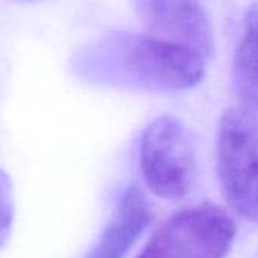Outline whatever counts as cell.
<instances>
[{
	"label": "cell",
	"instance_id": "1",
	"mask_svg": "<svg viewBox=\"0 0 258 258\" xmlns=\"http://www.w3.org/2000/svg\"><path fill=\"white\" fill-rule=\"evenodd\" d=\"M85 82L123 90L184 91L199 85L207 58L198 50L133 32H112L84 44L72 61Z\"/></svg>",
	"mask_w": 258,
	"mask_h": 258
},
{
	"label": "cell",
	"instance_id": "2",
	"mask_svg": "<svg viewBox=\"0 0 258 258\" xmlns=\"http://www.w3.org/2000/svg\"><path fill=\"white\" fill-rule=\"evenodd\" d=\"M217 175L229 207L258 223V115L241 105L229 106L220 117Z\"/></svg>",
	"mask_w": 258,
	"mask_h": 258
},
{
	"label": "cell",
	"instance_id": "3",
	"mask_svg": "<svg viewBox=\"0 0 258 258\" xmlns=\"http://www.w3.org/2000/svg\"><path fill=\"white\" fill-rule=\"evenodd\" d=\"M140 169L160 198L181 199L196 178V146L187 126L173 115L155 118L142 137Z\"/></svg>",
	"mask_w": 258,
	"mask_h": 258
},
{
	"label": "cell",
	"instance_id": "4",
	"mask_svg": "<svg viewBox=\"0 0 258 258\" xmlns=\"http://www.w3.org/2000/svg\"><path fill=\"white\" fill-rule=\"evenodd\" d=\"M234 237L232 217L217 205L201 204L169 217L137 258H225Z\"/></svg>",
	"mask_w": 258,
	"mask_h": 258
},
{
	"label": "cell",
	"instance_id": "5",
	"mask_svg": "<svg viewBox=\"0 0 258 258\" xmlns=\"http://www.w3.org/2000/svg\"><path fill=\"white\" fill-rule=\"evenodd\" d=\"M136 8L152 35L211 58L214 32L201 0H136Z\"/></svg>",
	"mask_w": 258,
	"mask_h": 258
},
{
	"label": "cell",
	"instance_id": "6",
	"mask_svg": "<svg viewBox=\"0 0 258 258\" xmlns=\"http://www.w3.org/2000/svg\"><path fill=\"white\" fill-rule=\"evenodd\" d=\"M152 220L145 191L131 184L115 205L99 241L84 258H124Z\"/></svg>",
	"mask_w": 258,
	"mask_h": 258
},
{
	"label": "cell",
	"instance_id": "7",
	"mask_svg": "<svg viewBox=\"0 0 258 258\" xmlns=\"http://www.w3.org/2000/svg\"><path fill=\"white\" fill-rule=\"evenodd\" d=\"M232 85L240 105L258 114V0H252L232 61Z\"/></svg>",
	"mask_w": 258,
	"mask_h": 258
},
{
	"label": "cell",
	"instance_id": "8",
	"mask_svg": "<svg viewBox=\"0 0 258 258\" xmlns=\"http://www.w3.org/2000/svg\"><path fill=\"white\" fill-rule=\"evenodd\" d=\"M14 188L10 175L0 170V247H4L11 237L14 223Z\"/></svg>",
	"mask_w": 258,
	"mask_h": 258
}]
</instances>
